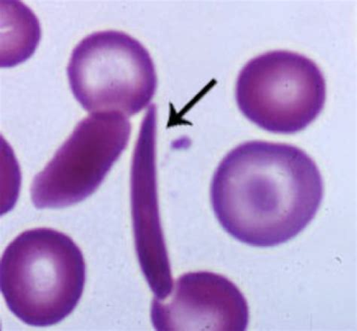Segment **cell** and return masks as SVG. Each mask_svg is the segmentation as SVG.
Here are the masks:
<instances>
[{
	"label": "cell",
	"instance_id": "cell-7",
	"mask_svg": "<svg viewBox=\"0 0 357 331\" xmlns=\"http://www.w3.org/2000/svg\"><path fill=\"white\" fill-rule=\"evenodd\" d=\"M156 110L141 125L131 168V206L139 266L155 298L171 294L174 281L160 222L155 167Z\"/></svg>",
	"mask_w": 357,
	"mask_h": 331
},
{
	"label": "cell",
	"instance_id": "cell-4",
	"mask_svg": "<svg viewBox=\"0 0 357 331\" xmlns=\"http://www.w3.org/2000/svg\"><path fill=\"white\" fill-rule=\"evenodd\" d=\"M236 98L240 111L262 130L294 134L321 114L326 84L317 65L305 56L273 51L250 60L241 70Z\"/></svg>",
	"mask_w": 357,
	"mask_h": 331
},
{
	"label": "cell",
	"instance_id": "cell-3",
	"mask_svg": "<svg viewBox=\"0 0 357 331\" xmlns=\"http://www.w3.org/2000/svg\"><path fill=\"white\" fill-rule=\"evenodd\" d=\"M70 86L84 110L133 116L152 101L158 79L154 62L132 36L116 31L91 33L73 49Z\"/></svg>",
	"mask_w": 357,
	"mask_h": 331
},
{
	"label": "cell",
	"instance_id": "cell-8",
	"mask_svg": "<svg viewBox=\"0 0 357 331\" xmlns=\"http://www.w3.org/2000/svg\"><path fill=\"white\" fill-rule=\"evenodd\" d=\"M1 3V68H13L35 52L40 40V25L31 9L21 2Z\"/></svg>",
	"mask_w": 357,
	"mask_h": 331
},
{
	"label": "cell",
	"instance_id": "cell-5",
	"mask_svg": "<svg viewBox=\"0 0 357 331\" xmlns=\"http://www.w3.org/2000/svg\"><path fill=\"white\" fill-rule=\"evenodd\" d=\"M131 125L115 113H95L82 120L36 175L31 200L37 209H61L95 193L128 145Z\"/></svg>",
	"mask_w": 357,
	"mask_h": 331
},
{
	"label": "cell",
	"instance_id": "cell-1",
	"mask_svg": "<svg viewBox=\"0 0 357 331\" xmlns=\"http://www.w3.org/2000/svg\"><path fill=\"white\" fill-rule=\"evenodd\" d=\"M324 194L314 160L289 144L250 141L222 160L212 178L211 201L222 228L259 248L296 238L314 219Z\"/></svg>",
	"mask_w": 357,
	"mask_h": 331
},
{
	"label": "cell",
	"instance_id": "cell-2",
	"mask_svg": "<svg viewBox=\"0 0 357 331\" xmlns=\"http://www.w3.org/2000/svg\"><path fill=\"white\" fill-rule=\"evenodd\" d=\"M86 280V262L78 245L52 229L18 235L0 263V288L6 305L32 327H50L69 316L80 301Z\"/></svg>",
	"mask_w": 357,
	"mask_h": 331
},
{
	"label": "cell",
	"instance_id": "cell-6",
	"mask_svg": "<svg viewBox=\"0 0 357 331\" xmlns=\"http://www.w3.org/2000/svg\"><path fill=\"white\" fill-rule=\"evenodd\" d=\"M151 319L158 331H244L250 311L236 284L220 274L198 271L177 279L164 300L154 298Z\"/></svg>",
	"mask_w": 357,
	"mask_h": 331
}]
</instances>
